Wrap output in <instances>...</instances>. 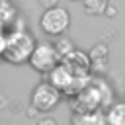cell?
<instances>
[{
  "instance_id": "cell-1",
  "label": "cell",
  "mask_w": 125,
  "mask_h": 125,
  "mask_svg": "<svg viewBox=\"0 0 125 125\" xmlns=\"http://www.w3.org/2000/svg\"><path fill=\"white\" fill-rule=\"evenodd\" d=\"M113 104L115 102H113V90H111V86L104 78H96V76H92L90 82L76 96L70 98L72 113H76V111H94V109L107 111Z\"/></svg>"
},
{
  "instance_id": "cell-2",
  "label": "cell",
  "mask_w": 125,
  "mask_h": 125,
  "mask_svg": "<svg viewBox=\"0 0 125 125\" xmlns=\"http://www.w3.org/2000/svg\"><path fill=\"white\" fill-rule=\"evenodd\" d=\"M35 47H37V41H35V37H33L27 29H14V31L8 35L4 59H6L8 62H12V64L29 62Z\"/></svg>"
},
{
  "instance_id": "cell-3",
  "label": "cell",
  "mask_w": 125,
  "mask_h": 125,
  "mask_svg": "<svg viewBox=\"0 0 125 125\" xmlns=\"http://www.w3.org/2000/svg\"><path fill=\"white\" fill-rule=\"evenodd\" d=\"M39 27L47 35L61 37L70 27V14H68V10L62 8V6H55V8L45 10L41 14V18H39Z\"/></svg>"
},
{
  "instance_id": "cell-4",
  "label": "cell",
  "mask_w": 125,
  "mask_h": 125,
  "mask_svg": "<svg viewBox=\"0 0 125 125\" xmlns=\"http://www.w3.org/2000/svg\"><path fill=\"white\" fill-rule=\"evenodd\" d=\"M61 61H62V57L59 55L55 43L43 41V43H37V47H35V51L29 59V64H31L33 70H37L41 74H49L55 66L61 64Z\"/></svg>"
},
{
  "instance_id": "cell-5",
  "label": "cell",
  "mask_w": 125,
  "mask_h": 125,
  "mask_svg": "<svg viewBox=\"0 0 125 125\" xmlns=\"http://www.w3.org/2000/svg\"><path fill=\"white\" fill-rule=\"evenodd\" d=\"M61 100H62V92L59 88H55L51 82H41L33 88L29 102L39 113H49L61 104Z\"/></svg>"
},
{
  "instance_id": "cell-6",
  "label": "cell",
  "mask_w": 125,
  "mask_h": 125,
  "mask_svg": "<svg viewBox=\"0 0 125 125\" xmlns=\"http://www.w3.org/2000/svg\"><path fill=\"white\" fill-rule=\"evenodd\" d=\"M70 125H107V115L104 109L76 111L70 115Z\"/></svg>"
},
{
  "instance_id": "cell-7",
  "label": "cell",
  "mask_w": 125,
  "mask_h": 125,
  "mask_svg": "<svg viewBox=\"0 0 125 125\" xmlns=\"http://www.w3.org/2000/svg\"><path fill=\"white\" fill-rule=\"evenodd\" d=\"M88 55H90V61H92V68H100V66L104 68L105 62H107L109 51H107V45L98 43V45H94V49H92Z\"/></svg>"
},
{
  "instance_id": "cell-8",
  "label": "cell",
  "mask_w": 125,
  "mask_h": 125,
  "mask_svg": "<svg viewBox=\"0 0 125 125\" xmlns=\"http://www.w3.org/2000/svg\"><path fill=\"white\" fill-rule=\"evenodd\" d=\"M107 125H125V102L113 104L107 111Z\"/></svg>"
},
{
  "instance_id": "cell-9",
  "label": "cell",
  "mask_w": 125,
  "mask_h": 125,
  "mask_svg": "<svg viewBox=\"0 0 125 125\" xmlns=\"http://www.w3.org/2000/svg\"><path fill=\"white\" fill-rule=\"evenodd\" d=\"M82 2H84L86 14L90 16H102L109 8V0H82Z\"/></svg>"
},
{
  "instance_id": "cell-10",
  "label": "cell",
  "mask_w": 125,
  "mask_h": 125,
  "mask_svg": "<svg viewBox=\"0 0 125 125\" xmlns=\"http://www.w3.org/2000/svg\"><path fill=\"white\" fill-rule=\"evenodd\" d=\"M55 47H57V51H59V55H61V57H66L68 53H72V51H74V43H72L70 39H66V37L57 39Z\"/></svg>"
},
{
  "instance_id": "cell-11",
  "label": "cell",
  "mask_w": 125,
  "mask_h": 125,
  "mask_svg": "<svg viewBox=\"0 0 125 125\" xmlns=\"http://www.w3.org/2000/svg\"><path fill=\"white\" fill-rule=\"evenodd\" d=\"M37 2H39V6H41L43 10H49V8L59 6V0H37Z\"/></svg>"
},
{
  "instance_id": "cell-12",
  "label": "cell",
  "mask_w": 125,
  "mask_h": 125,
  "mask_svg": "<svg viewBox=\"0 0 125 125\" xmlns=\"http://www.w3.org/2000/svg\"><path fill=\"white\" fill-rule=\"evenodd\" d=\"M6 43H8V35L0 29V57H4V51H6Z\"/></svg>"
},
{
  "instance_id": "cell-13",
  "label": "cell",
  "mask_w": 125,
  "mask_h": 125,
  "mask_svg": "<svg viewBox=\"0 0 125 125\" xmlns=\"http://www.w3.org/2000/svg\"><path fill=\"white\" fill-rule=\"evenodd\" d=\"M37 125H59V123H57V119H53V117H41V119L37 121Z\"/></svg>"
}]
</instances>
